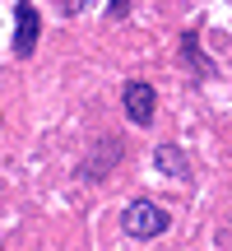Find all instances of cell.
<instances>
[{
  "mask_svg": "<svg viewBox=\"0 0 232 251\" xmlns=\"http://www.w3.org/2000/svg\"><path fill=\"white\" fill-rule=\"evenodd\" d=\"M121 224L130 237H158V233H167V209H158L153 200H130Z\"/></svg>",
  "mask_w": 232,
  "mask_h": 251,
  "instance_id": "obj_1",
  "label": "cell"
},
{
  "mask_svg": "<svg viewBox=\"0 0 232 251\" xmlns=\"http://www.w3.org/2000/svg\"><path fill=\"white\" fill-rule=\"evenodd\" d=\"M153 102H158L153 84H144V79H130V84H125V117H130L135 126H149L153 121Z\"/></svg>",
  "mask_w": 232,
  "mask_h": 251,
  "instance_id": "obj_2",
  "label": "cell"
},
{
  "mask_svg": "<svg viewBox=\"0 0 232 251\" xmlns=\"http://www.w3.org/2000/svg\"><path fill=\"white\" fill-rule=\"evenodd\" d=\"M37 28H42V19H37V9L23 0V5L14 9V51L19 56H33L37 51Z\"/></svg>",
  "mask_w": 232,
  "mask_h": 251,
  "instance_id": "obj_3",
  "label": "cell"
},
{
  "mask_svg": "<svg viewBox=\"0 0 232 251\" xmlns=\"http://www.w3.org/2000/svg\"><path fill=\"white\" fill-rule=\"evenodd\" d=\"M116 158H121V144H116V140H102V158H89V163H84V177H89V181H102Z\"/></svg>",
  "mask_w": 232,
  "mask_h": 251,
  "instance_id": "obj_4",
  "label": "cell"
},
{
  "mask_svg": "<svg viewBox=\"0 0 232 251\" xmlns=\"http://www.w3.org/2000/svg\"><path fill=\"white\" fill-rule=\"evenodd\" d=\"M153 163H158L162 172H172V177H186V158H181V149H177V144H158Z\"/></svg>",
  "mask_w": 232,
  "mask_h": 251,
  "instance_id": "obj_5",
  "label": "cell"
},
{
  "mask_svg": "<svg viewBox=\"0 0 232 251\" xmlns=\"http://www.w3.org/2000/svg\"><path fill=\"white\" fill-rule=\"evenodd\" d=\"M84 5H89V0H65V14H79Z\"/></svg>",
  "mask_w": 232,
  "mask_h": 251,
  "instance_id": "obj_6",
  "label": "cell"
}]
</instances>
